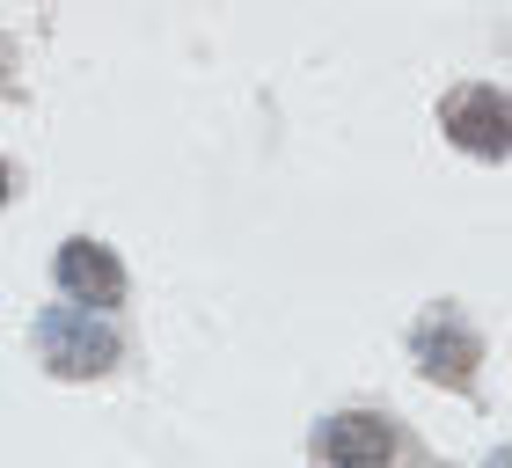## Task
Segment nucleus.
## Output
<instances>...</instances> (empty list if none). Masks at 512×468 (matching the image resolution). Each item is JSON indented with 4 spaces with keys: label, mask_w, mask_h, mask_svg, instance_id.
<instances>
[{
    "label": "nucleus",
    "mask_w": 512,
    "mask_h": 468,
    "mask_svg": "<svg viewBox=\"0 0 512 468\" xmlns=\"http://www.w3.org/2000/svg\"><path fill=\"white\" fill-rule=\"evenodd\" d=\"M37 344H44V366L66 373V381H88V373H110L118 366V330L88 315H37Z\"/></svg>",
    "instance_id": "nucleus-1"
},
{
    "label": "nucleus",
    "mask_w": 512,
    "mask_h": 468,
    "mask_svg": "<svg viewBox=\"0 0 512 468\" xmlns=\"http://www.w3.org/2000/svg\"><path fill=\"white\" fill-rule=\"evenodd\" d=\"M439 117H447V139H454V147H469V154H483V161H498V154L512 147V110H505L498 88H454V96L439 103Z\"/></svg>",
    "instance_id": "nucleus-2"
},
{
    "label": "nucleus",
    "mask_w": 512,
    "mask_h": 468,
    "mask_svg": "<svg viewBox=\"0 0 512 468\" xmlns=\"http://www.w3.org/2000/svg\"><path fill=\"white\" fill-rule=\"evenodd\" d=\"M52 278H59L66 300H81V308H118L125 300V264L103 242H66L52 256Z\"/></svg>",
    "instance_id": "nucleus-3"
},
{
    "label": "nucleus",
    "mask_w": 512,
    "mask_h": 468,
    "mask_svg": "<svg viewBox=\"0 0 512 468\" xmlns=\"http://www.w3.org/2000/svg\"><path fill=\"white\" fill-rule=\"evenodd\" d=\"M322 461L330 468H388L395 461V425L374 410H344L322 425Z\"/></svg>",
    "instance_id": "nucleus-4"
},
{
    "label": "nucleus",
    "mask_w": 512,
    "mask_h": 468,
    "mask_svg": "<svg viewBox=\"0 0 512 468\" xmlns=\"http://www.w3.org/2000/svg\"><path fill=\"white\" fill-rule=\"evenodd\" d=\"M417 359H425V373H432L439 388H469L483 344L469 330H454V322H425V330H417Z\"/></svg>",
    "instance_id": "nucleus-5"
},
{
    "label": "nucleus",
    "mask_w": 512,
    "mask_h": 468,
    "mask_svg": "<svg viewBox=\"0 0 512 468\" xmlns=\"http://www.w3.org/2000/svg\"><path fill=\"white\" fill-rule=\"evenodd\" d=\"M0 205H8V161H0Z\"/></svg>",
    "instance_id": "nucleus-6"
}]
</instances>
